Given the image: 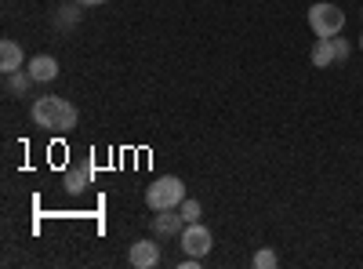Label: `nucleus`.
I'll return each instance as SVG.
<instances>
[{
	"instance_id": "obj_2",
	"label": "nucleus",
	"mask_w": 363,
	"mask_h": 269,
	"mask_svg": "<svg viewBox=\"0 0 363 269\" xmlns=\"http://www.w3.org/2000/svg\"><path fill=\"white\" fill-rule=\"evenodd\" d=\"M182 200H186V182H182L178 175H164L145 190V204L153 207V212H167V207H178Z\"/></svg>"
},
{
	"instance_id": "obj_8",
	"label": "nucleus",
	"mask_w": 363,
	"mask_h": 269,
	"mask_svg": "<svg viewBox=\"0 0 363 269\" xmlns=\"http://www.w3.org/2000/svg\"><path fill=\"white\" fill-rule=\"evenodd\" d=\"M91 175H95V164H91V160H84V164H73L69 171H66V178H62V182H66V193H84L87 186H91Z\"/></svg>"
},
{
	"instance_id": "obj_1",
	"label": "nucleus",
	"mask_w": 363,
	"mask_h": 269,
	"mask_svg": "<svg viewBox=\"0 0 363 269\" xmlns=\"http://www.w3.org/2000/svg\"><path fill=\"white\" fill-rule=\"evenodd\" d=\"M29 121H33L37 128L44 131H58L66 135L80 124V109L69 102V99H58V95H40L33 99V106H29Z\"/></svg>"
},
{
	"instance_id": "obj_9",
	"label": "nucleus",
	"mask_w": 363,
	"mask_h": 269,
	"mask_svg": "<svg viewBox=\"0 0 363 269\" xmlns=\"http://www.w3.org/2000/svg\"><path fill=\"white\" fill-rule=\"evenodd\" d=\"M338 62V51H335V37H320L313 44V66L316 70H330Z\"/></svg>"
},
{
	"instance_id": "obj_13",
	"label": "nucleus",
	"mask_w": 363,
	"mask_h": 269,
	"mask_svg": "<svg viewBox=\"0 0 363 269\" xmlns=\"http://www.w3.org/2000/svg\"><path fill=\"white\" fill-rule=\"evenodd\" d=\"M277 262H280V258H277V251H272V248H258L255 258H251L255 269H277Z\"/></svg>"
},
{
	"instance_id": "obj_14",
	"label": "nucleus",
	"mask_w": 363,
	"mask_h": 269,
	"mask_svg": "<svg viewBox=\"0 0 363 269\" xmlns=\"http://www.w3.org/2000/svg\"><path fill=\"white\" fill-rule=\"evenodd\" d=\"M178 212H182V219H186V222H200V215H203V207H200V200H182L178 204Z\"/></svg>"
},
{
	"instance_id": "obj_16",
	"label": "nucleus",
	"mask_w": 363,
	"mask_h": 269,
	"mask_svg": "<svg viewBox=\"0 0 363 269\" xmlns=\"http://www.w3.org/2000/svg\"><path fill=\"white\" fill-rule=\"evenodd\" d=\"M84 8H95V4H106V0H80Z\"/></svg>"
},
{
	"instance_id": "obj_4",
	"label": "nucleus",
	"mask_w": 363,
	"mask_h": 269,
	"mask_svg": "<svg viewBox=\"0 0 363 269\" xmlns=\"http://www.w3.org/2000/svg\"><path fill=\"white\" fill-rule=\"evenodd\" d=\"M182 248H186V255L207 258V251L215 248V233L200 222H186V229H182Z\"/></svg>"
},
{
	"instance_id": "obj_11",
	"label": "nucleus",
	"mask_w": 363,
	"mask_h": 269,
	"mask_svg": "<svg viewBox=\"0 0 363 269\" xmlns=\"http://www.w3.org/2000/svg\"><path fill=\"white\" fill-rule=\"evenodd\" d=\"M84 4H80V0H77V4H62V8H55V15H51V22H55V29H73L77 22H80V11Z\"/></svg>"
},
{
	"instance_id": "obj_15",
	"label": "nucleus",
	"mask_w": 363,
	"mask_h": 269,
	"mask_svg": "<svg viewBox=\"0 0 363 269\" xmlns=\"http://www.w3.org/2000/svg\"><path fill=\"white\" fill-rule=\"evenodd\" d=\"M335 51H338V62H345V58H349V55H352V44H349V40H345V37H342V40H338V37H335Z\"/></svg>"
},
{
	"instance_id": "obj_5",
	"label": "nucleus",
	"mask_w": 363,
	"mask_h": 269,
	"mask_svg": "<svg viewBox=\"0 0 363 269\" xmlns=\"http://www.w3.org/2000/svg\"><path fill=\"white\" fill-rule=\"evenodd\" d=\"M128 258H131L135 269H153V265H160V244L153 241V236H142V241L131 244Z\"/></svg>"
},
{
	"instance_id": "obj_17",
	"label": "nucleus",
	"mask_w": 363,
	"mask_h": 269,
	"mask_svg": "<svg viewBox=\"0 0 363 269\" xmlns=\"http://www.w3.org/2000/svg\"><path fill=\"white\" fill-rule=\"evenodd\" d=\"M359 51H363V33H359Z\"/></svg>"
},
{
	"instance_id": "obj_18",
	"label": "nucleus",
	"mask_w": 363,
	"mask_h": 269,
	"mask_svg": "<svg viewBox=\"0 0 363 269\" xmlns=\"http://www.w3.org/2000/svg\"><path fill=\"white\" fill-rule=\"evenodd\" d=\"M359 22H363V11H359Z\"/></svg>"
},
{
	"instance_id": "obj_6",
	"label": "nucleus",
	"mask_w": 363,
	"mask_h": 269,
	"mask_svg": "<svg viewBox=\"0 0 363 269\" xmlns=\"http://www.w3.org/2000/svg\"><path fill=\"white\" fill-rule=\"evenodd\" d=\"M182 229H186V219H182L178 207H167V212L153 215V233L157 236H182Z\"/></svg>"
},
{
	"instance_id": "obj_7",
	"label": "nucleus",
	"mask_w": 363,
	"mask_h": 269,
	"mask_svg": "<svg viewBox=\"0 0 363 269\" xmlns=\"http://www.w3.org/2000/svg\"><path fill=\"white\" fill-rule=\"evenodd\" d=\"M26 70L33 73L37 84H51V80L58 77V58H55V55H33V58L26 62Z\"/></svg>"
},
{
	"instance_id": "obj_12",
	"label": "nucleus",
	"mask_w": 363,
	"mask_h": 269,
	"mask_svg": "<svg viewBox=\"0 0 363 269\" xmlns=\"http://www.w3.org/2000/svg\"><path fill=\"white\" fill-rule=\"evenodd\" d=\"M37 80H33V73L29 70H18V73H4V92L8 95H26L29 87H33Z\"/></svg>"
},
{
	"instance_id": "obj_3",
	"label": "nucleus",
	"mask_w": 363,
	"mask_h": 269,
	"mask_svg": "<svg viewBox=\"0 0 363 269\" xmlns=\"http://www.w3.org/2000/svg\"><path fill=\"white\" fill-rule=\"evenodd\" d=\"M309 29L316 37H342L345 29V11L330 0H320V4L309 8Z\"/></svg>"
},
{
	"instance_id": "obj_10",
	"label": "nucleus",
	"mask_w": 363,
	"mask_h": 269,
	"mask_svg": "<svg viewBox=\"0 0 363 269\" xmlns=\"http://www.w3.org/2000/svg\"><path fill=\"white\" fill-rule=\"evenodd\" d=\"M18 70H22L18 40H0V73H18Z\"/></svg>"
}]
</instances>
